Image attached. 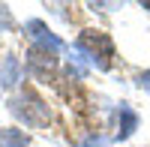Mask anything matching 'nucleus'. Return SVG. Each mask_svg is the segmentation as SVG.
<instances>
[{"mask_svg": "<svg viewBox=\"0 0 150 147\" xmlns=\"http://www.w3.org/2000/svg\"><path fill=\"white\" fill-rule=\"evenodd\" d=\"M24 30H27V36L33 39V45H42V48H51V51H60L63 48V42L57 39V36L45 27V24L39 18H30L27 24H24Z\"/></svg>", "mask_w": 150, "mask_h": 147, "instance_id": "obj_5", "label": "nucleus"}, {"mask_svg": "<svg viewBox=\"0 0 150 147\" xmlns=\"http://www.w3.org/2000/svg\"><path fill=\"white\" fill-rule=\"evenodd\" d=\"M135 81H138V87H141V90H150V72H141Z\"/></svg>", "mask_w": 150, "mask_h": 147, "instance_id": "obj_10", "label": "nucleus"}, {"mask_svg": "<svg viewBox=\"0 0 150 147\" xmlns=\"http://www.w3.org/2000/svg\"><path fill=\"white\" fill-rule=\"evenodd\" d=\"M9 111L30 129H48V123H51V108L33 87H21L18 93H12Z\"/></svg>", "mask_w": 150, "mask_h": 147, "instance_id": "obj_1", "label": "nucleus"}, {"mask_svg": "<svg viewBox=\"0 0 150 147\" xmlns=\"http://www.w3.org/2000/svg\"><path fill=\"white\" fill-rule=\"evenodd\" d=\"M0 147H30V138H27L24 129L3 126V129H0Z\"/></svg>", "mask_w": 150, "mask_h": 147, "instance_id": "obj_7", "label": "nucleus"}, {"mask_svg": "<svg viewBox=\"0 0 150 147\" xmlns=\"http://www.w3.org/2000/svg\"><path fill=\"white\" fill-rule=\"evenodd\" d=\"M21 60L15 57V54H6L3 60H0V87L3 90H12L15 84L21 81Z\"/></svg>", "mask_w": 150, "mask_h": 147, "instance_id": "obj_6", "label": "nucleus"}, {"mask_svg": "<svg viewBox=\"0 0 150 147\" xmlns=\"http://www.w3.org/2000/svg\"><path fill=\"white\" fill-rule=\"evenodd\" d=\"M75 54L84 57L90 66L108 72L111 69V57H114V42L102 30H81L78 39H75Z\"/></svg>", "mask_w": 150, "mask_h": 147, "instance_id": "obj_2", "label": "nucleus"}, {"mask_svg": "<svg viewBox=\"0 0 150 147\" xmlns=\"http://www.w3.org/2000/svg\"><path fill=\"white\" fill-rule=\"evenodd\" d=\"M12 24V15H9V9L6 6H0V27H9Z\"/></svg>", "mask_w": 150, "mask_h": 147, "instance_id": "obj_9", "label": "nucleus"}, {"mask_svg": "<svg viewBox=\"0 0 150 147\" xmlns=\"http://www.w3.org/2000/svg\"><path fill=\"white\" fill-rule=\"evenodd\" d=\"M111 129H114V141L132 138L135 129H138V114H135L126 102H120L114 111H111Z\"/></svg>", "mask_w": 150, "mask_h": 147, "instance_id": "obj_4", "label": "nucleus"}, {"mask_svg": "<svg viewBox=\"0 0 150 147\" xmlns=\"http://www.w3.org/2000/svg\"><path fill=\"white\" fill-rule=\"evenodd\" d=\"M24 66H27V72L36 78L48 84L54 78V69H57V51H51V48H42V45H30L27 57H24Z\"/></svg>", "mask_w": 150, "mask_h": 147, "instance_id": "obj_3", "label": "nucleus"}, {"mask_svg": "<svg viewBox=\"0 0 150 147\" xmlns=\"http://www.w3.org/2000/svg\"><path fill=\"white\" fill-rule=\"evenodd\" d=\"M81 147H111V141H108L105 135H87Z\"/></svg>", "mask_w": 150, "mask_h": 147, "instance_id": "obj_8", "label": "nucleus"}, {"mask_svg": "<svg viewBox=\"0 0 150 147\" xmlns=\"http://www.w3.org/2000/svg\"><path fill=\"white\" fill-rule=\"evenodd\" d=\"M141 6H144V9H150V0H144V3H141Z\"/></svg>", "mask_w": 150, "mask_h": 147, "instance_id": "obj_11", "label": "nucleus"}]
</instances>
